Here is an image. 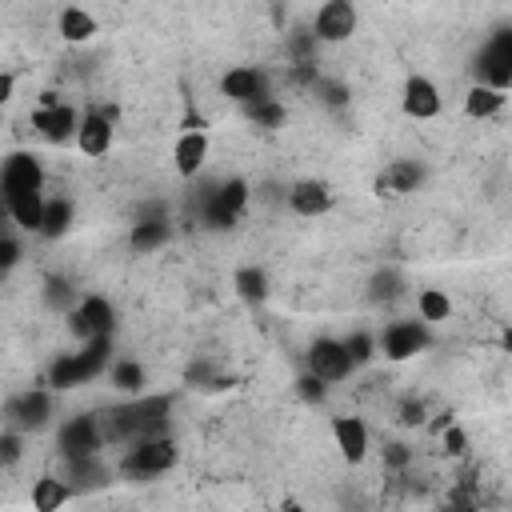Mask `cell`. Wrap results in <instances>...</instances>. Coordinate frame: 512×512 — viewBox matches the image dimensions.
Returning <instances> with one entry per match:
<instances>
[{"mask_svg":"<svg viewBox=\"0 0 512 512\" xmlns=\"http://www.w3.org/2000/svg\"><path fill=\"white\" fill-rule=\"evenodd\" d=\"M8 208V220L20 228V232H36L40 228V212H44V188L40 192H20L12 200H4Z\"/></svg>","mask_w":512,"mask_h":512,"instance_id":"d4e9b609","label":"cell"},{"mask_svg":"<svg viewBox=\"0 0 512 512\" xmlns=\"http://www.w3.org/2000/svg\"><path fill=\"white\" fill-rule=\"evenodd\" d=\"M440 444H444L448 456H464V452H468V432H464L460 424H444V428H440Z\"/></svg>","mask_w":512,"mask_h":512,"instance_id":"836d02e7","label":"cell"},{"mask_svg":"<svg viewBox=\"0 0 512 512\" xmlns=\"http://www.w3.org/2000/svg\"><path fill=\"white\" fill-rule=\"evenodd\" d=\"M244 116H248L256 128H280L288 112H284V104H280L276 96H268V100H256V104H248V108H244Z\"/></svg>","mask_w":512,"mask_h":512,"instance_id":"f1b7e54d","label":"cell"},{"mask_svg":"<svg viewBox=\"0 0 512 512\" xmlns=\"http://www.w3.org/2000/svg\"><path fill=\"white\" fill-rule=\"evenodd\" d=\"M424 416H428V408H424L416 396H408V400L396 408V420H400L404 428H416V424H424Z\"/></svg>","mask_w":512,"mask_h":512,"instance_id":"e575fe53","label":"cell"},{"mask_svg":"<svg viewBox=\"0 0 512 512\" xmlns=\"http://www.w3.org/2000/svg\"><path fill=\"white\" fill-rule=\"evenodd\" d=\"M20 456H24V432L4 428V432H0V468H16Z\"/></svg>","mask_w":512,"mask_h":512,"instance_id":"4dcf8cb0","label":"cell"},{"mask_svg":"<svg viewBox=\"0 0 512 512\" xmlns=\"http://www.w3.org/2000/svg\"><path fill=\"white\" fill-rule=\"evenodd\" d=\"M68 328L80 336V340H88V336H112V328H116V308H112V300L108 296H84L72 312H68Z\"/></svg>","mask_w":512,"mask_h":512,"instance_id":"8fae6325","label":"cell"},{"mask_svg":"<svg viewBox=\"0 0 512 512\" xmlns=\"http://www.w3.org/2000/svg\"><path fill=\"white\" fill-rule=\"evenodd\" d=\"M220 92H224L232 104L248 108V104H256V100H268V96H272V80H268V72L256 68V64H236V68H228V72L220 76Z\"/></svg>","mask_w":512,"mask_h":512,"instance_id":"9c48e42d","label":"cell"},{"mask_svg":"<svg viewBox=\"0 0 512 512\" xmlns=\"http://www.w3.org/2000/svg\"><path fill=\"white\" fill-rule=\"evenodd\" d=\"M248 196H252L248 180H240V176L224 180V184L208 196V208H204L208 224H212V228H232V224L240 220V212L248 208Z\"/></svg>","mask_w":512,"mask_h":512,"instance_id":"4fadbf2b","label":"cell"},{"mask_svg":"<svg viewBox=\"0 0 512 512\" xmlns=\"http://www.w3.org/2000/svg\"><path fill=\"white\" fill-rule=\"evenodd\" d=\"M232 288H236V296L244 304H264L268 300V272L256 268V264H244V268H236Z\"/></svg>","mask_w":512,"mask_h":512,"instance_id":"484cf974","label":"cell"},{"mask_svg":"<svg viewBox=\"0 0 512 512\" xmlns=\"http://www.w3.org/2000/svg\"><path fill=\"white\" fill-rule=\"evenodd\" d=\"M384 464L388 468H408L412 464V452L404 444H384Z\"/></svg>","mask_w":512,"mask_h":512,"instance_id":"74e56055","label":"cell"},{"mask_svg":"<svg viewBox=\"0 0 512 512\" xmlns=\"http://www.w3.org/2000/svg\"><path fill=\"white\" fill-rule=\"evenodd\" d=\"M416 316H420L424 324L448 320V316H452V296H448L444 288H420V292H416Z\"/></svg>","mask_w":512,"mask_h":512,"instance_id":"83f0119b","label":"cell"},{"mask_svg":"<svg viewBox=\"0 0 512 512\" xmlns=\"http://www.w3.org/2000/svg\"><path fill=\"white\" fill-rule=\"evenodd\" d=\"M504 104H508V92L504 88H492V84H480V80L464 92V112L472 120H492V116L504 112Z\"/></svg>","mask_w":512,"mask_h":512,"instance_id":"7402d4cb","label":"cell"},{"mask_svg":"<svg viewBox=\"0 0 512 512\" xmlns=\"http://www.w3.org/2000/svg\"><path fill=\"white\" fill-rule=\"evenodd\" d=\"M68 496H72V488H68L64 476H40V480L32 484V508H36V512H56Z\"/></svg>","mask_w":512,"mask_h":512,"instance_id":"4316f807","label":"cell"},{"mask_svg":"<svg viewBox=\"0 0 512 512\" xmlns=\"http://www.w3.org/2000/svg\"><path fill=\"white\" fill-rule=\"evenodd\" d=\"M476 80L492 84V88H512V32L500 28L476 56Z\"/></svg>","mask_w":512,"mask_h":512,"instance_id":"8992f818","label":"cell"},{"mask_svg":"<svg viewBox=\"0 0 512 512\" xmlns=\"http://www.w3.org/2000/svg\"><path fill=\"white\" fill-rule=\"evenodd\" d=\"M72 220H76V204H72L68 196H44V212H40L36 236H44V240H64L68 228H72Z\"/></svg>","mask_w":512,"mask_h":512,"instance_id":"ffe728a7","label":"cell"},{"mask_svg":"<svg viewBox=\"0 0 512 512\" xmlns=\"http://www.w3.org/2000/svg\"><path fill=\"white\" fill-rule=\"evenodd\" d=\"M344 352H348L352 368H360V364H368V360L376 356V336L364 332V328H356L352 336H344Z\"/></svg>","mask_w":512,"mask_h":512,"instance_id":"f546056e","label":"cell"},{"mask_svg":"<svg viewBox=\"0 0 512 512\" xmlns=\"http://www.w3.org/2000/svg\"><path fill=\"white\" fill-rule=\"evenodd\" d=\"M0 420L8 428H16V432H40V428H48V420H52V388H24V392H16L4 404V416Z\"/></svg>","mask_w":512,"mask_h":512,"instance_id":"3957f363","label":"cell"},{"mask_svg":"<svg viewBox=\"0 0 512 512\" xmlns=\"http://www.w3.org/2000/svg\"><path fill=\"white\" fill-rule=\"evenodd\" d=\"M112 136H116V124H112V112H100V108H88L84 116H80V124H76V148L88 156V160H100V156H108V148H112Z\"/></svg>","mask_w":512,"mask_h":512,"instance_id":"5bb4252c","label":"cell"},{"mask_svg":"<svg viewBox=\"0 0 512 512\" xmlns=\"http://www.w3.org/2000/svg\"><path fill=\"white\" fill-rule=\"evenodd\" d=\"M20 256H24V252H20V240L0 236V276H4V272H12V268L20 264Z\"/></svg>","mask_w":512,"mask_h":512,"instance_id":"d590c367","label":"cell"},{"mask_svg":"<svg viewBox=\"0 0 512 512\" xmlns=\"http://www.w3.org/2000/svg\"><path fill=\"white\" fill-rule=\"evenodd\" d=\"M44 188V168L32 152H12L0 164V200H12L20 192H40Z\"/></svg>","mask_w":512,"mask_h":512,"instance_id":"30bf717a","label":"cell"},{"mask_svg":"<svg viewBox=\"0 0 512 512\" xmlns=\"http://www.w3.org/2000/svg\"><path fill=\"white\" fill-rule=\"evenodd\" d=\"M56 28H60V36H64L68 44H88V40L100 32L96 16H92L88 8H80V4H68V8L56 16Z\"/></svg>","mask_w":512,"mask_h":512,"instance_id":"603a6c76","label":"cell"},{"mask_svg":"<svg viewBox=\"0 0 512 512\" xmlns=\"http://www.w3.org/2000/svg\"><path fill=\"white\" fill-rule=\"evenodd\" d=\"M288 208L296 216H304V220H316V216H324L332 208V188L324 180H316V176H304V180H296L288 188Z\"/></svg>","mask_w":512,"mask_h":512,"instance_id":"e0dca14e","label":"cell"},{"mask_svg":"<svg viewBox=\"0 0 512 512\" xmlns=\"http://www.w3.org/2000/svg\"><path fill=\"white\" fill-rule=\"evenodd\" d=\"M76 124H80V112L64 100H52V104H40L32 112V128L40 140L48 144H72L76 140Z\"/></svg>","mask_w":512,"mask_h":512,"instance_id":"7c38bea8","label":"cell"},{"mask_svg":"<svg viewBox=\"0 0 512 512\" xmlns=\"http://www.w3.org/2000/svg\"><path fill=\"white\" fill-rule=\"evenodd\" d=\"M168 236H172V228H168V220L164 216H140L132 228H128V248L132 252H160L164 244H168Z\"/></svg>","mask_w":512,"mask_h":512,"instance_id":"44dd1931","label":"cell"},{"mask_svg":"<svg viewBox=\"0 0 512 512\" xmlns=\"http://www.w3.org/2000/svg\"><path fill=\"white\" fill-rule=\"evenodd\" d=\"M44 300H48L52 308H72V288H68V284H60V280H48Z\"/></svg>","mask_w":512,"mask_h":512,"instance_id":"8d00e7d4","label":"cell"},{"mask_svg":"<svg viewBox=\"0 0 512 512\" xmlns=\"http://www.w3.org/2000/svg\"><path fill=\"white\" fill-rule=\"evenodd\" d=\"M12 92H16V76H12V72H4V68H0V108H4V104H8V100H12Z\"/></svg>","mask_w":512,"mask_h":512,"instance_id":"f35d334b","label":"cell"},{"mask_svg":"<svg viewBox=\"0 0 512 512\" xmlns=\"http://www.w3.org/2000/svg\"><path fill=\"white\" fill-rule=\"evenodd\" d=\"M104 424L100 416L92 412H80V416H68L56 432V444H60V456H100L104 448Z\"/></svg>","mask_w":512,"mask_h":512,"instance_id":"5b68a950","label":"cell"},{"mask_svg":"<svg viewBox=\"0 0 512 512\" xmlns=\"http://www.w3.org/2000/svg\"><path fill=\"white\" fill-rule=\"evenodd\" d=\"M108 380H112V388L116 392H128V396H140L144 392V384H148V372H144V364L140 360H132V356H116V360H108Z\"/></svg>","mask_w":512,"mask_h":512,"instance_id":"cb8c5ba5","label":"cell"},{"mask_svg":"<svg viewBox=\"0 0 512 512\" xmlns=\"http://www.w3.org/2000/svg\"><path fill=\"white\" fill-rule=\"evenodd\" d=\"M420 184H424V164H416V160H392L376 176L380 196H404V192H416Z\"/></svg>","mask_w":512,"mask_h":512,"instance_id":"d6986e66","label":"cell"},{"mask_svg":"<svg viewBox=\"0 0 512 512\" xmlns=\"http://www.w3.org/2000/svg\"><path fill=\"white\" fill-rule=\"evenodd\" d=\"M296 396H300L304 404H324V396H328V384L304 368V372L296 376Z\"/></svg>","mask_w":512,"mask_h":512,"instance_id":"1f68e13d","label":"cell"},{"mask_svg":"<svg viewBox=\"0 0 512 512\" xmlns=\"http://www.w3.org/2000/svg\"><path fill=\"white\" fill-rule=\"evenodd\" d=\"M400 108H404V116H408V120H436V116H440V108H444V96H440V88H436L428 76L412 72V76L404 80Z\"/></svg>","mask_w":512,"mask_h":512,"instance_id":"9a60e30c","label":"cell"},{"mask_svg":"<svg viewBox=\"0 0 512 512\" xmlns=\"http://www.w3.org/2000/svg\"><path fill=\"white\" fill-rule=\"evenodd\" d=\"M176 440L156 432V436H140L128 444V456H124V476H136V480H156L164 476L172 464H176Z\"/></svg>","mask_w":512,"mask_h":512,"instance_id":"7a4b0ae2","label":"cell"},{"mask_svg":"<svg viewBox=\"0 0 512 512\" xmlns=\"http://www.w3.org/2000/svg\"><path fill=\"white\" fill-rule=\"evenodd\" d=\"M356 24H360V12L352 0H324L320 12L312 16V36L316 44H344L352 40Z\"/></svg>","mask_w":512,"mask_h":512,"instance_id":"ba28073f","label":"cell"},{"mask_svg":"<svg viewBox=\"0 0 512 512\" xmlns=\"http://www.w3.org/2000/svg\"><path fill=\"white\" fill-rule=\"evenodd\" d=\"M312 88H316V96H320L328 108H344V104H348V88H344L340 80H324V76H316Z\"/></svg>","mask_w":512,"mask_h":512,"instance_id":"d6a6232c","label":"cell"},{"mask_svg":"<svg viewBox=\"0 0 512 512\" xmlns=\"http://www.w3.org/2000/svg\"><path fill=\"white\" fill-rule=\"evenodd\" d=\"M332 440H336V452L348 460V464H364L368 460V448H372V436H368V424L360 416H332Z\"/></svg>","mask_w":512,"mask_h":512,"instance_id":"2e32d148","label":"cell"},{"mask_svg":"<svg viewBox=\"0 0 512 512\" xmlns=\"http://www.w3.org/2000/svg\"><path fill=\"white\" fill-rule=\"evenodd\" d=\"M112 360V336H88L80 352H60L48 364V388L64 392V388H80L88 380H96Z\"/></svg>","mask_w":512,"mask_h":512,"instance_id":"6da1fadb","label":"cell"},{"mask_svg":"<svg viewBox=\"0 0 512 512\" xmlns=\"http://www.w3.org/2000/svg\"><path fill=\"white\" fill-rule=\"evenodd\" d=\"M204 160H208V136H204V128H184L176 136V144H172V168L188 180V176H196L204 168Z\"/></svg>","mask_w":512,"mask_h":512,"instance_id":"ac0fdd59","label":"cell"},{"mask_svg":"<svg viewBox=\"0 0 512 512\" xmlns=\"http://www.w3.org/2000/svg\"><path fill=\"white\" fill-rule=\"evenodd\" d=\"M304 368H308L312 376H320L324 384L348 380V376H352V360H348V352H344V340H336V336L312 340L308 352H304Z\"/></svg>","mask_w":512,"mask_h":512,"instance_id":"52a82bcc","label":"cell"},{"mask_svg":"<svg viewBox=\"0 0 512 512\" xmlns=\"http://www.w3.org/2000/svg\"><path fill=\"white\" fill-rule=\"evenodd\" d=\"M432 324L424 320H392L380 336H376V352H384L388 360H412L416 352H424L432 344Z\"/></svg>","mask_w":512,"mask_h":512,"instance_id":"277c9868","label":"cell"}]
</instances>
